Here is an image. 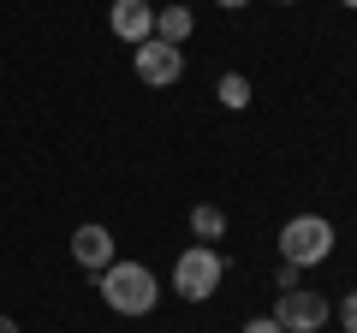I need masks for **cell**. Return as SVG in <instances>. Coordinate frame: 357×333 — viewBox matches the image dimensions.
<instances>
[{"label":"cell","mask_w":357,"mask_h":333,"mask_svg":"<svg viewBox=\"0 0 357 333\" xmlns=\"http://www.w3.org/2000/svg\"><path fill=\"white\" fill-rule=\"evenodd\" d=\"M155 297H161V286L143 262H107L102 268V304L114 316H149Z\"/></svg>","instance_id":"6da1fadb"},{"label":"cell","mask_w":357,"mask_h":333,"mask_svg":"<svg viewBox=\"0 0 357 333\" xmlns=\"http://www.w3.org/2000/svg\"><path fill=\"white\" fill-rule=\"evenodd\" d=\"M280 256L292 262V268H316V262L333 256V226L321 215H292L280 226Z\"/></svg>","instance_id":"7a4b0ae2"},{"label":"cell","mask_w":357,"mask_h":333,"mask_svg":"<svg viewBox=\"0 0 357 333\" xmlns=\"http://www.w3.org/2000/svg\"><path fill=\"white\" fill-rule=\"evenodd\" d=\"M220 274H227V262H220L215 244H191V250L173 262V292L191 297V304H203V297L220 292Z\"/></svg>","instance_id":"3957f363"},{"label":"cell","mask_w":357,"mask_h":333,"mask_svg":"<svg viewBox=\"0 0 357 333\" xmlns=\"http://www.w3.org/2000/svg\"><path fill=\"white\" fill-rule=\"evenodd\" d=\"M274 321H280L286 333H316L321 321H328V297L310 292V286H298V292H280V304H274Z\"/></svg>","instance_id":"277c9868"},{"label":"cell","mask_w":357,"mask_h":333,"mask_svg":"<svg viewBox=\"0 0 357 333\" xmlns=\"http://www.w3.org/2000/svg\"><path fill=\"white\" fill-rule=\"evenodd\" d=\"M178 72H185V54L173 48V42H137V77L143 84H155V90H161V84H178Z\"/></svg>","instance_id":"5b68a950"},{"label":"cell","mask_w":357,"mask_h":333,"mask_svg":"<svg viewBox=\"0 0 357 333\" xmlns=\"http://www.w3.org/2000/svg\"><path fill=\"white\" fill-rule=\"evenodd\" d=\"M107 24H114L119 42L137 48V42L155 36V6H149V0H114V18H107Z\"/></svg>","instance_id":"8992f818"},{"label":"cell","mask_w":357,"mask_h":333,"mask_svg":"<svg viewBox=\"0 0 357 333\" xmlns=\"http://www.w3.org/2000/svg\"><path fill=\"white\" fill-rule=\"evenodd\" d=\"M72 256L84 262V268H96V274H102L107 262H114V232H107L102 220H89V226H77V232H72Z\"/></svg>","instance_id":"52a82bcc"},{"label":"cell","mask_w":357,"mask_h":333,"mask_svg":"<svg viewBox=\"0 0 357 333\" xmlns=\"http://www.w3.org/2000/svg\"><path fill=\"white\" fill-rule=\"evenodd\" d=\"M191 36V13H185V6H161V13H155V42H185Z\"/></svg>","instance_id":"ba28073f"},{"label":"cell","mask_w":357,"mask_h":333,"mask_svg":"<svg viewBox=\"0 0 357 333\" xmlns=\"http://www.w3.org/2000/svg\"><path fill=\"white\" fill-rule=\"evenodd\" d=\"M215 95H220V107L244 114V107H250V77H244V72H227V77L215 84Z\"/></svg>","instance_id":"9c48e42d"},{"label":"cell","mask_w":357,"mask_h":333,"mask_svg":"<svg viewBox=\"0 0 357 333\" xmlns=\"http://www.w3.org/2000/svg\"><path fill=\"white\" fill-rule=\"evenodd\" d=\"M191 232H197L203 244H208V238H220V232H227V215H220L215 203H197V208H191Z\"/></svg>","instance_id":"30bf717a"},{"label":"cell","mask_w":357,"mask_h":333,"mask_svg":"<svg viewBox=\"0 0 357 333\" xmlns=\"http://www.w3.org/2000/svg\"><path fill=\"white\" fill-rule=\"evenodd\" d=\"M244 333H286V327L274 316H250V321H244Z\"/></svg>","instance_id":"8fae6325"},{"label":"cell","mask_w":357,"mask_h":333,"mask_svg":"<svg viewBox=\"0 0 357 333\" xmlns=\"http://www.w3.org/2000/svg\"><path fill=\"white\" fill-rule=\"evenodd\" d=\"M340 321H345V333H357V292H345V304H340Z\"/></svg>","instance_id":"7c38bea8"},{"label":"cell","mask_w":357,"mask_h":333,"mask_svg":"<svg viewBox=\"0 0 357 333\" xmlns=\"http://www.w3.org/2000/svg\"><path fill=\"white\" fill-rule=\"evenodd\" d=\"M215 6H227V13H238V6H250V0H215Z\"/></svg>","instance_id":"4fadbf2b"},{"label":"cell","mask_w":357,"mask_h":333,"mask_svg":"<svg viewBox=\"0 0 357 333\" xmlns=\"http://www.w3.org/2000/svg\"><path fill=\"white\" fill-rule=\"evenodd\" d=\"M0 333H18V327H13V316H0Z\"/></svg>","instance_id":"5bb4252c"},{"label":"cell","mask_w":357,"mask_h":333,"mask_svg":"<svg viewBox=\"0 0 357 333\" xmlns=\"http://www.w3.org/2000/svg\"><path fill=\"white\" fill-rule=\"evenodd\" d=\"M345 6H351V13H357V0H345Z\"/></svg>","instance_id":"9a60e30c"},{"label":"cell","mask_w":357,"mask_h":333,"mask_svg":"<svg viewBox=\"0 0 357 333\" xmlns=\"http://www.w3.org/2000/svg\"><path fill=\"white\" fill-rule=\"evenodd\" d=\"M280 6H298V0H280Z\"/></svg>","instance_id":"2e32d148"}]
</instances>
